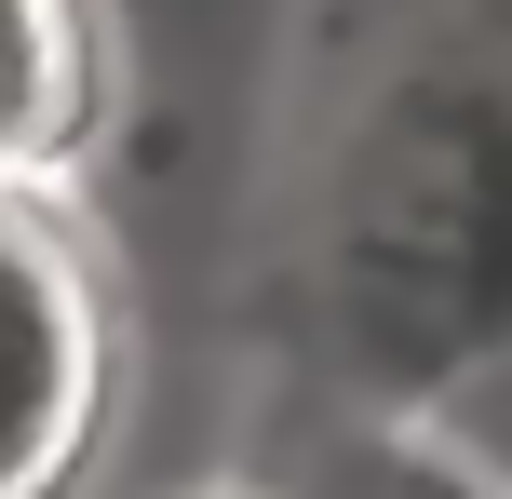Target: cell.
Returning a JSON list of instances; mask_svg holds the SVG:
<instances>
[{
    "mask_svg": "<svg viewBox=\"0 0 512 499\" xmlns=\"http://www.w3.org/2000/svg\"><path fill=\"white\" fill-rule=\"evenodd\" d=\"M27 203H41V189H14V176H0V230H14V216H27Z\"/></svg>",
    "mask_w": 512,
    "mask_h": 499,
    "instance_id": "277c9868",
    "label": "cell"
},
{
    "mask_svg": "<svg viewBox=\"0 0 512 499\" xmlns=\"http://www.w3.org/2000/svg\"><path fill=\"white\" fill-rule=\"evenodd\" d=\"M162 499H283V486H256V473H203V486H162Z\"/></svg>",
    "mask_w": 512,
    "mask_h": 499,
    "instance_id": "3957f363",
    "label": "cell"
},
{
    "mask_svg": "<svg viewBox=\"0 0 512 499\" xmlns=\"http://www.w3.org/2000/svg\"><path fill=\"white\" fill-rule=\"evenodd\" d=\"M108 135V27L95 0H0V176L54 189Z\"/></svg>",
    "mask_w": 512,
    "mask_h": 499,
    "instance_id": "7a4b0ae2",
    "label": "cell"
},
{
    "mask_svg": "<svg viewBox=\"0 0 512 499\" xmlns=\"http://www.w3.org/2000/svg\"><path fill=\"white\" fill-rule=\"evenodd\" d=\"M108 284L41 203L0 230V499H68L108 432Z\"/></svg>",
    "mask_w": 512,
    "mask_h": 499,
    "instance_id": "6da1fadb",
    "label": "cell"
}]
</instances>
